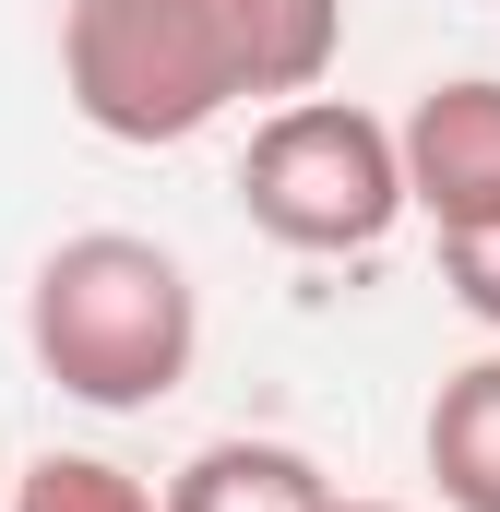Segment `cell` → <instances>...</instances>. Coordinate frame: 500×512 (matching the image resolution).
<instances>
[{
	"label": "cell",
	"mask_w": 500,
	"mask_h": 512,
	"mask_svg": "<svg viewBox=\"0 0 500 512\" xmlns=\"http://www.w3.org/2000/svg\"><path fill=\"white\" fill-rule=\"evenodd\" d=\"M239 24V60H250V96H322L334 48H346V0H227Z\"/></svg>",
	"instance_id": "52a82bcc"
},
{
	"label": "cell",
	"mask_w": 500,
	"mask_h": 512,
	"mask_svg": "<svg viewBox=\"0 0 500 512\" xmlns=\"http://www.w3.org/2000/svg\"><path fill=\"white\" fill-rule=\"evenodd\" d=\"M239 203L274 251H310V262H358L381 251L417 191H405V131L346 108V96H286L274 120L250 131L239 155Z\"/></svg>",
	"instance_id": "3957f363"
},
{
	"label": "cell",
	"mask_w": 500,
	"mask_h": 512,
	"mask_svg": "<svg viewBox=\"0 0 500 512\" xmlns=\"http://www.w3.org/2000/svg\"><path fill=\"white\" fill-rule=\"evenodd\" d=\"M24 346H36V370L72 393V405L143 417V405H167V393L191 382V358H203V298H191L179 251H155V239H131V227H84V239H60V251L36 262V286H24Z\"/></svg>",
	"instance_id": "6da1fadb"
},
{
	"label": "cell",
	"mask_w": 500,
	"mask_h": 512,
	"mask_svg": "<svg viewBox=\"0 0 500 512\" xmlns=\"http://www.w3.org/2000/svg\"><path fill=\"white\" fill-rule=\"evenodd\" d=\"M60 96L108 143H191L250 96L227 0H72L60 12Z\"/></svg>",
	"instance_id": "7a4b0ae2"
},
{
	"label": "cell",
	"mask_w": 500,
	"mask_h": 512,
	"mask_svg": "<svg viewBox=\"0 0 500 512\" xmlns=\"http://www.w3.org/2000/svg\"><path fill=\"white\" fill-rule=\"evenodd\" d=\"M346 489L298 453V441H203L179 477H167V512H334Z\"/></svg>",
	"instance_id": "5b68a950"
},
{
	"label": "cell",
	"mask_w": 500,
	"mask_h": 512,
	"mask_svg": "<svg viewBox=\"0 0 500 512\" xmlns=\"http://www.w3.org/2000/svg\"><path fill=\"white\" fill-rule=\"evenodd\" d=\"M12 512H167V501L131 465H108V453H36L24 489H12Z\"/></svg>",
	"instance_id": "ba28073f"
},
{
	"label": "cell",
	"mask_w": 500,
	"mask_h": 512,
	"mask_svg": "<svg viewBox=\"0 0 500 512\" xmlns=\"http://www.w3.org/2000/svg\"><path fill=\"white\" fill-rule=\"evenodd\" d=\"M441 286H453L465 322L500 334V215H489V227H441Z\"/></svg>",
	"instance_id": "9c48e42d"
},
{
	"label": "cell",
	"mask_w": 500,
	"mask_h": 512,
	"mask_svg": "<svg viewBox=\"0 0 500 512\" xmlns=\"http://www.w3.org/2000/svg\"><path fill=\"white\" fill-rule=\"evenodd\" d=\"M334 512H405V501H334Z\"/></svg>",
	"instance_id": "30bf717a"
},
{
	"label": "cell",
	"mask_w": 500,
	"mask_h": 512,
	"mask_svg": "<svg viewBox=\"0 0 500 512\" xmlns=\"http://www.w3.org/2000/svg\"><path fill=\"white\" fill-rule=\"evenodd\" d=\"M429 477L453 512H500V358H465L429 393Z\"/></svg>",
	"instance_id": "8992f818"
},
{
	"label": "cell",
	"mask_w": 500,
	"mask_h": 512,
	"mask_svg": "<svg viewBox=\"0 0 500 512\" xmlns=\"http://www.w3.org/2000/svg\"><path fill=\"white\" fill-rule=\"evenodd\" d=\"M405 191L429 227H489L500 215V72H453L405 108Z\"/></svg>",
	"instance_id": "277c9868"
}]
</instances>
